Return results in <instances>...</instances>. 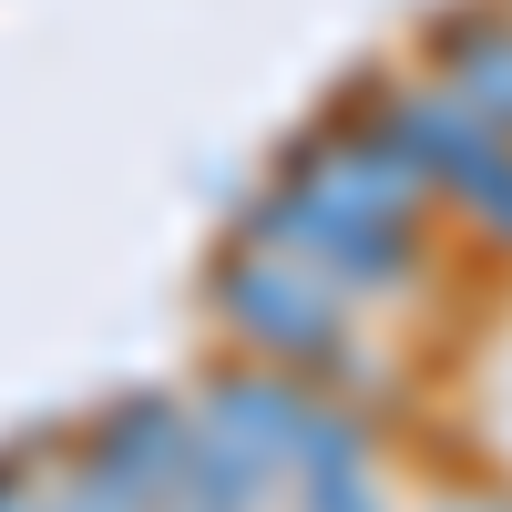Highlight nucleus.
I'll return each instance as SVG.
<instances>
[{"label": "nucleus", "mask_w": 512, "mask_h": 512, "mask_svg": "<svg viewBox=\"0 0 512 512\" xmlns=\"http://www.w3.org/2000/svg\"><path fill=\"white\" fill-rule=\"evenodd\" d=\"M21 502V461H0V512H11Z\"/></svg>", "instance_id": "6"}, {"label": "nucleus", "mask_w": 512, "mask_h": 512, "mask_svg": "<svg viewBox=\"0 0 512 512\" xmlns=\"http://www.w3.org/2000/svg\"><path fill=\"white\" fill-rule=\"evenodd\" d=\"M185 410L175 400H123L103 431H93V472H82V492L113 502V512H154L164 482H175V461H185Z\"/></svg>", "instance_id": "1"}, {"label": "nucleus", "mask_w": 512, "mask_h": 512, "mask_svg": "<svg viewBox=\"0 0 512 512\" xmlns=\"http://www.w3.org/2000/svg\"><path fill=\"white\" fill-rule=\"evenodd\" d=\"M205 420H216V441H226V451H246L256 472H287L297 431H308V400H297L287 379H256V369H236V379H216Z\"/></svg>", "instance_id": "3"}, {"label": "nucleus", "mask_w": 512, "mask_h": 512, "mask_svg": "<svg viewBox=\"0 0 512 512\" xmlns=\"http://www.w3.org/2000/svg\"><path fill=\"white\" fill-rule=\"evenodd\" d=\"M216 297H226V318H236L267 359H328V349H338V308H328L318 287L277 277V267H226Z\"/></svg>", "instance_id": "2"}, {"label": "nucleus", "mask_w": 512, "mask_h": 512, "mask_svg": "<svg viewBox=\"0 0 512 512\" xmlns=\"http://www.w3.org/2000/svg\"><path fill=\"white\" fill-rule=\"evenodd\" d=\"M482 512H492V502H482Z\"/></svg>", "instance_id": "7"}, {"label": "nucleus", "mask_w": 512, "mask_h": 512, "mask_svg": "<svg viewBox=\"0 0 512 512\" xmlns=\"http://www.w3.org/2000/svg\"><path fill=\"white\" fill-rule=\"evenodd\" d=\"M287 472H297V492H308V512H379V502H369L359 431H338V420H318V410H308V431H297Z\"/></svg>", "instance_id": "5"}, {"label": "nucleus", "mask_w": 512, "mask_h": 512, "mask_svg": "<svg viewBox=\"0 0 512 512\" xmlns=\"http://www.w3.org/2000/svg\"><path fill=\"white\" fill-rule=\"evenodd\" d=\"M441 62H451L461 93H472V123H492L512 144V21H492V11L441 21Z\"/></svg>", "instance_id": "4"}]
</instances>
